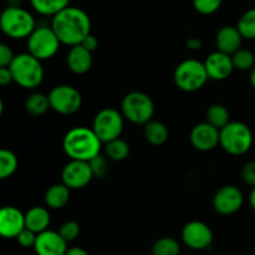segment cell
<instances>
[{
    "instance_id": "44dd1931",
    "label": "cell",
    "mask_w": 255,
    "mask_h": 255,
    "mask_svg": "<svg viewBox=\"0 0 255 255\" xmlns=\"http://www.w3.org/2000/svg\"><path fill=\"white\" fill-rule=\"evenodd\" d=\"M70 199V188H67L64 183L54 184L49 187L45 193V203L50 209H61L67 204Z\"/></svg>"
},
{
    "instance_id": "52a82bcc",
    "label": "cell",
    "mask_w": 255,
    "mask_h": 255,
    "mask_svg": "<svg viewBox=\"0 0 255 255\" xmlns=\"http://www.w3.org/2000/svg\"><path fill=\"white\" fill-rule=\"evenodd\" d=\"M174 84L183 92H196L208 81L204 62L194 59L182 61L174 70Z\"/></svg>"
},
{
    "instance_id": "b9f144b4",
    "label": "cell",
    "mask_w": 255,
    "mask_h": 255,
    "mask_svg": "<svg viewBox=\"0 0 255 255\" xmlns=\"http://www.w3.org/2000/svg\"><path fill=\"white\" fill-rule=\"evenodd\" d=\"M251 84H252V86H253V89L255 90V67L252 70V72H251Z\"/></svg>"
},
{
    "instance_id": "ac0fdd59",
    "label": "cell",
    "mask_w": 255,
    "mask_h": 255,
    "mask_svg": "<svg viewBox=\"0 0 255 255\" xmlns=\"http://www.w3.org/2000/svg\"><path fill=\"white\" fill-rule=\"evenodd\" d=\"M243 36L237 26H223L216 36V46L218 51L227 55H233L242 49Z\"/></svg>"
},
{
    "instance_id": "8fae6325",
    "label": "cell",
    "mask_w": 255,
    "mask_h": 255,
    "mask_svg": "<svg viewBox=\"0 0 255 255\" xmlns=\"http://www.w3.org/2000/svg\"><path fill=\"white\" fill-rule=\"evenodd\" d=\"M182 241L193 251H204L213 243V232L204 222L192 221L182 229Z\"/></svg>"
},
{
    "instance_id": "277c9868",
    "label": "cell",
    "mask_w": 255,
    "mask_h": 255,
    "mask_svg": "<svg viewBox=\"0 0 255 255\" xmlns=\"http://www.w3.org/2000/svg\"><path fill=\"white\" fill-rule=\"evenodd\" d=\"M1 31L11 39L29 37L36 29L35 19L27 10L20 6H7L0 16Z\"/></svg>"
},
{
    "instance_id": "6da1fadb",
    "label": "cell",
    "mask_w": 255,
    "mask_h": 255,
    "mask_svg": "<svg viewBox=\"0 0 255 255\" xmlns=\"http://www.w3.org/2000/svg\"><path fill=\"white\" fill-rule=\"evenodd\" d=\"M51 27L61 44L72 47L91 34V19L80 7L67 6L52 17Z\"/></svg>"
},
{
    "instance_id": "9c48e42d",
    "label": "cell",
    "mask_w": 255,
    "mask_h": 255,
    "mask_svg": "<svg viewBox=\"0 0 255 255\" xmlns=\"http://www.w3.org/2000/svg\"><path fill=\"white\" fill-rule=\"evenodd\" d=\"M125 117L120 111L112 107H106L97 112L92 124V129L102 143H109L120 138L124 131Z\"/></svg>"
},
{
    "instance_id": "8992f818",
    "label": "cell",
    "mask_w": 255,
    "mask_h": 255,
    "mask_svg": "<svg viewBox=\"0 0 255 255\" xmlns=\"http://www.w3.org/2000/svg\"><path fill=\"white\" fill-rule=\"evenodd\" d=\"M121 114L133 125H147L154 115V104L151 97L141 91H132L124 97Z\"/></svg>"
},
{
    "instance_id": "4316f807",
    "label": "cell",
    "mask_w": 255,
    "mask_h": 255,
    "mask_svg": "<svg viewBox=\"0 0 255 255\" xmlns=\"http://www.w3.org/2000/svg\"><path fill=\"white\" fill-rule=\"evenodd\" d=\"M151 252L152 255H179L181 254V246L174 238L163 237L154 242Z\"/></svg>"
},
{
    "instance_id": "ffe728a7",
    "label": "cell",
    "mask_w": 255,
    "mask_h": 255,
    "mask_svg": "<svg viewBox=\"0 0 255 255\" xmlns=\"http://www.w3.org/2000/svg\"><path fill=\"white\" fill-rule=\"evenodd\" d=\"M25 224L34 233H42L50 226V212L45 207H32L25 213Z\"/></svg>"
},
{
    "instance_id": "484cf974",
    "label": "cell",
    "mask_w": 255,
    "mask_h": 255,
    "mask_svg": "<svg viewBox=\"0 0 255 255\" xmlns=\"http://www.w3.org/2000/svg\"><path fill=\"white\" fill-rule=\"evenodd\" d=\"M129 152H131L129 144L121 138H116L109 143H105V153L111 161H125L128 157Z\"/></svg>"
},
{
    "instance_id": "83f0119b",
    "label": "cell",
    "mask_w": 255,
    "mask_h": 255,
    "mask_svg": "<svg viewBox=\"0 0 255 255\" xmlns=\"http://www.w3.org/2000/svg\"><path fill=\"white\" fill-rule=\"evenodd\" d=\"M17 164H19V161L14 152L5 148L1 149L0 151V178L6 179L11 177L16 172Z\"/></svg>"
},
{
    "instance_id": "5b68a950",
    "label": "cell",
    "mask_w": 255,
    "mask_h": 255,
    "mask_svg": "<svg viewBox=\"0 0 255 255\" xmlns=\"http://www.w3.org/2000/svg\"><path fill=\"white\" fill-rule=\"evenodd\" d=\"M219 144L227 153L232 156H242L252 148L253 132L243 122L231 121L221 129Z\"/></svg>"
},
{
    "instance_id": "e575fe53",
    "label": "cell",
    "mask_w": 255,
    "mask_h": 255,
    "mask_svg": "<svg viewBox=\"0 0 255 255\" xmlns=\"http://www.w3.org/2000/svg\"><path fill=\"white\" fill-rule=\"evenodd\" d=\"M242 178L248 186L255 187V162H247L242 168Z\"/></svg>"
},
{
    "instance_id": "60d3db41",
    "label": "cell",
    "mask_w": 255,
    "mask_h": 255,
    "mask_svg": "<svg viewBox=\"0 0 255 255\" xmlns=\"http://www.w3.org/2000/svg\"><path fill=\"white\" fill-rule=\"evenodd\" d=\"M249 202H251V206L253 208V211H255V187L252 188L251 196H249Z\"/></svg>"
},
{
    "instance_id": "d590c367",
    "label": "cell",
    "mask_w": 255,
    "mask_h": 255,
    "mask_svg": "<svg viewBox=\"0 0 255 255\" xmlns=\"http://www.w3.org/2000/svg\"><path fill=\"white\" fill-rule=\"evenodd\" d=\"M15 56L16 55H14L12 50L7 45H0V67H9L14 61Z\"/></svg>"
},
{
    "instance_id": "ba28073f",
    "label": "cell",
    "mask_w": 255,
    "mask_h": 255,
    "mask_svg": "<svg viewBox=\"0 0 255 255\" xmlns=\"http://www.w3.org/2000/svg\"><path fill=\"white\" fill-rule=\"evenodd\" d=\"M60 44L51 26H39L27 37V52L40 61H45L56 55Z\"/></svg>"
},
{
    "instance_id": "e0dca14e",
    "label": "cell",
    "mask_w": 255,
    "mask_h": 255,
    "mask_svg": "<svg viewBox=\"0 0 255 255\" xmlns=\"http://www.w3.org/2000/svg\"><path fill=\"white\" fill-rule=\"evenodd\" d=\"M34 249L36 255H65L69 251L67 242L60 236L59 232L49 229L37 234Z\"/></svg>"
},
{
    "instance_id": "603a6c76",
    "label": "cell",
    "mask_w": 255,
    "mask_h": 255,
    "mask_svg": "<svg viewBox=\"0 0 255 255\" xmlns=\"http://www.w3.org/2000/svg\"><path fill=\"white\" fill-rule=\"evenodd\" d=\"M32 9L45 16H52L59 14L69 6L70 0H30Z\"/></svg>"
},
{
    "instance_id": "7a4b0ae2",
    "label": "cell",
    "mask_w": 255,
    "mask_h": 255,
    "mask_svg": "<svg viewBox=\"0 0 255 255\" xmlns=\"http://www.w3.org/2000/svg\"><path fill=\"white\" fill-rule=\"evenodd\" d=\"M102 142L89 127H74L64 137L62 147L72 161L90 162L99 156Z\"/></svg>"
},
{
    "instance_id": "f1b7e54d",
    "label": "cell",
    "mask_w": 255,
    "mask_h": 255,
    "mask_svg": "<svg viewBox=\"0 0 255 255\" xmlns=\"http://www.w3.org/2000/svg\"><path fill=\"white\" fill-rule=\"evenodd\" d=\"M237 27L243 39L255 40V7L249 9L239 17Z\"/></svg>"
},
{
    "instance_id": "9a60e30c",
    "label": "cell",
    "mask_w": 255,
    "mask_h": 255,
    "mask_svg": "<svg viewBox=\"0 0 255 255\" xmlns=\"http://www.w3.org/2000/svg\"><path fill=\"white\" fill-rule=\"evenodd\" d=\"M25 228V214L19 208L7 206L0 211V234L4 238L16 239Z\"/></svg>"
},
{
    "instance_id": "3957f363",
    "label": "cell",
    "mask_w": 255,
    "mask_h": 255,
    "mask_svg": "<svg viewBox=\"0 0 255 255\" xmlns=\"http://www.w3.org/2000/svg\"><path fill=\"white\" fill-rule=\"evenodd\" d=\"M14 82L24 89H36L44 81V67L40 60L29 52L16 55L9 66Z\"/></svg>"
},
{
    "instance_id": "ab89813d",
    "label": "cell",
    "mask_w": 255,
    "mask_h": 255,
    "mask_svg": "<svg viewBox=\"0 0 255 255\" xmlns=\"http://www.w3.org/2000/svg\"><path fill=\"white\" fill-rule=\"evenodd\" d=\"M65 255H90V254L87 253L84 248H80V247H74V248H70Z\"/></svg>"
},
{
    "instance_id": "d4e9b609",
    "label": "cell",
    "mask_w": 255,
    "mask_h": 255,
    "mask_svg": "<svg viewBox=\"0 0 255 255\" xmlns=\"http://www.w3.org/2000/svg\"><path fill=\"white\" fill-rule=\"evenodd\" d=\"M49 109H51L49 96L40 94V92H34V94L29 95L25 101V110L31 116H42L49 111Z\"/></svg>"
},
{
    "instance_id": "30bf717a",
    "label": "cell",
    "mask_w": 255,
    "mask_h": 255,
    "mask_svg": "<svg viewBox=\"0 0 255 255\" xmlns=\"http://www.w3.org/2000/svg\"><path fill=\"white\" fill-rule=\"evenodd\" d=\"M50 107L60 115H74L81 109L82 96L77 89L70 85H59L49 92Z\"/></svg>"
},
{
    "instance_id": "8d00e7d4",
    "label": "cell",
    "mask_w": 255,
    "mask_h": 255,
    "mask_svg": "<svg viewBox=\"0 0 255 255\" xmlns=\"http://www.w3.org/2000/svg\"><path fill=\"white\" fill-rule=\"evenodd\" d=\"M81 45L85 47V49L89 50L90 52H94L95 50L99 47V40H97V37L95 36V35L90 34L85 37V40L81 42Z\"/></svg>"
},
{
    "instance_id": "5bb4252c",
    "label": "cell",
    "mask_w": 255,
    "mask_h": 255,
    "mask_svg": "<svg viewBox=\"0 0 255 255\" xmlns=\"http://www.w3.org/2000/svg\"><path fill=\"white\" fill-rule=\"evenodd\" d=\"M221 139V131L208 122L198 124L192 128L189 141L192 146L201 152H208L216 148Z\"/></svg>"
},
{
    "instance_id": "4dcf8cb0",
    "label": "cell",
    "mask_w": 255,
    "mask_h": 255,
    "mask_svg": "<svg viewBox=\"0 0 255 255\" xmlns=\"http://www.w3.org/2000/svg\"><path fill=\"white\" fill-rule=\"evenodd\" d=\"M89 163H90V167H91L94 178L101 179V178H105V177L109 174L110 166H109V161H107V157L99 154V156H96L95 158H92Z\"/></svg>"
},
{
    "instance_id": "d6986e66",
    "label": "cell",
    "mask_w": 255,
    "mask_h": 255,
    "mask_svg": "<svg viewBox=\"0 0 255 255\" xmlns=\"http://www.w3.org/2000/svg\"><path fill=\"white\" fill-rule=\"evenodd\" d=\"M67 67L75 75H84L90 71L92 66V52L85 49L82 45L70 47L66 57Z\"/></svg>"
},
{
    "instance_id": "836d02e7",
    "label": "cell",
    "mask_w": 255,
    "mask_h": 255,
    "mask_svg": "<svg viewBox=\"0 0 255 255\" xmlns=\"http://www.w3.org/2000/svg\"><path fill=\"white\" fill-rule=\"evenodd\" d=\"M37 239V234L31 232L30 229L25 228L19 236L16 237V241L22 248H34L35 243H36Z\"/></svg>"
},
{
    "instance_id": "f35d334b",
    "label": "cell",
    "mask_w": 255,
    "mask_h": 255,
    "mask_svg": "<svg viewBox=\"0 0 255 255\" xmlns=\"http://www.w3.org/2000/svg\"><path fill=\"white\" fill-rule=\"evenodd\" d=\"M186 46H187V49L197 51V50L202 49V46H203V42H202L199 39H197V37H189V39H187V41H186Z\"/></svg>"
},
{
    "instance_id": "1f68e13d",
    "label": "cell",
    "mask_w": 255,
    "mask_h": 255,
    "mask_svg": "<svg viewBox=\"0 0 255 255\" xmlns=\"http://www.w3.org/2000/svg\"><path fill=\"white\" fill-rule=\"evenodd\" d=\"M223 0H193V6L196 11L202 15H212L219 10Z\"/></svg>"
},
{
    "instance_id": "7c38bea8",
    "label": "cell",
    "mask_w": 255,
    "mask_h": 255,
    "mask_svg": "<svg viewBox=\"0 0 255 255\" xmlns=\"http://www.w3.org/2000/svg\"><path fill=\"white\" fill-rule=\"evenodd\" d=\"M244 196L236 186H224L216 192L213 197V208L222 216H232L241 211Z\"/></svg>"
},
{
    "instance_id": "f546056e",
    "label": "cell",
    "mask_w": 255,
    "mask_h": 255,
    "mask_svg": "<svg viewBox=\"0 0 255 255\" xmlns=\"http://www.w3.org/2000/svg\"><path fill=\"white\" fill-rule=\"evenodd\" d=\"M234 69L239 71H249L255 67V55L251 50L241 49L232 55Z\"/></svg>"
},
{
    "instance_id": "cb8c5ba5",
    "label": "cell",
    "mask_w": 255,
    "mask_h": 255,
    "mask_svg": "<svg viewBox=\"0 0 255 255\" xmlns=\"http://www.w3.org/2000/svg\"><path fill=\"white\" fill-rule=\"evenodd\" d=\"M206 122H208L209 125H212V126L221 131L222 128H224L231 122V115H229V111L227 110L226 106L216 104L208 107L206 112Z\"/></svg>"
},
{
    "instance_id": "d6a6232c",
    "label": "cell",
    "mask_w": 255,
    "mask_h": 255,
    "mask_svg": "<svg viewBox=\"0 0 255 255\" xmlns=\"http://www.w3.org/2000/svg\"><path fill=\"white\" fill-rule=\"evenodd\" d=\"M59 233L67 243L74 242L80 236V226L75 221H67L60 227Z\"/></svg>"
},
{
    "instance_id": "74e56055",
    "label": "cell",
    "mask_w": 255,
    "mask_h": 255,
    "mask_svg": "<svg viewBox=\"0 0 255 255\" xmlns=\"http://www.w3.org/2000/svg\"><path fill=\"white\" fill-rule=\"evenodd\" d=\"M11 82H14V79H12V74L9 67H0V85L7 86Z\"/></svg>"
},
{
    "instance_id": "7402d4cb",
    "label": "cell",
    "mask_w": 255,
    "mask_h": 255,
    "mask_svg": "<svg viewBox=\"0 0 255 255\" xmlns=\"http://www.w3.org/2000/svg\"><path fill=\"white\" fill-rule=\"evenodd\" d=\"M143 133L146 141L153 146H162V144L166 143L169 134L166 125L159 121H153V120L144 125Z\"/></svg>"
},
{
    "instance_id": "2e32d148",
    "label": "cell",
    "mask_w": 255,
    "mask_h": 255,
    "mask_svg": "<svg viewBox=\"0 0 255 255\" xmlns=\"http://www.w3.org/2000/svg\"><path fill=\"white\" fill-rule=\"evenodd\" d=\"M204 66H206L208 77L214 81H223L228 79L232 72L236 70L231 55H227L218 50L207 56Z\"/></svg>"
},
{
    "instance_id": "4fadbf2b",
    "label": "cell",
    "mask_w": 255,
    "mask_h": 255,
    "mask_svg": "<svg viewBox=\"0 0 255 255\" xmlns=\"http://www.w3.org/2000/svg\"><path fill=\"white\" fill-rule=\"evenodd\" d=\"M62 183L70 189L85 188L94 178L89 162L70 161L62 169Z\"/></svg>"
}]
</instances>
